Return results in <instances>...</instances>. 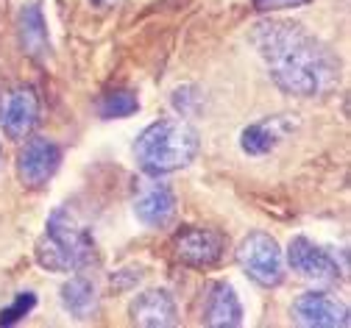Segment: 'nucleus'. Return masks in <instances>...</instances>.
<instances>
[{
	"mask_svg": "<svg viewBox=\"0 0 351 328\" xmlns=\"http://www.w3.org/2000/svg\"><path fill=\"white\" fill-rule=\"evenodd\" d=\"M251 45L268 64L274 84L295 98L332 92L340 81V59L301 23L265 20L251 31Z\"/></svg>",
	"mask_w": 351,
	"mask_h": 328,
	"instance_id": "obj_1",
	"label": "nucleus"
},
{
	"mask_svg": "<svg viewBox=\"0 0 351 328\" xmlns=\"http://www.w3.org/2000/svg\"><path fill=\"white\" fill-rule=\"evenodd\" d=\"M201 151L198 131L184 120H159L151 123L134 142V162L137 167L151 175L162 178L182 167H190Z\"/></svg>",
	"mask_w": 351,
	"mask_h": 328,
	"instance_id": "obj_2",
	"label": "nucleus"
},
{
	"mask_svg": "<svg viewBox=\"0 0 351 328\" xmlns=\"http://www.w3.org/2000/svg\"><path fill=\"white\" fill-rule=\"evenodd\" d=\"M34 256L39 267L51 273H78L95 262L93 231L78 223L67 206H62L48 217L45 231L36 240Z\"/></svg>",
	"mask_w": 351,
	"mask_h": 328,
	"instance_id": "obj_3",
	"label": "nucleus"
},
{
	"mask_svg": "<svg viewBox=\"0 0 351 328\" xmlns=\"http://www.w3.org/2000/svg\"><path fill=\"white\" fill-rule=\"evenodd\" d=\"M237 264L243 267V273L254 281V284L274 290L285 281V251L279 248V242L265 231H251L248 237H243V242L237 245Z\"/></svg>",
	"mask_w": 351,
	"mask_h": 328,
	"instance_id": "obj_4",
	"label": "nucleus"
},
{
	"mask_svg": "<svg viewBox=\"0 0 351 328\" xmlns=\"http://www.w3.org/2000/svg\"><path fill=\"white\" fill-rule=\"evenodd\" d=\"M226 253H229V237L217 228L187 225L173 237V256L193 270H212L223 264Z\"/></svg>",
	"mask_w": 351,
	"mask_h": 328,
	"instance_id": "obj_5",
	"label": "nucleus"
},
{
	"mask_svg": "<svg viewBox=\"0 0 351 328\" xmlns=\"http://www.w3.org/2000/svg\"><path fill=\"white\" fill-rule=\"evenodd\" d=\"M39 95L28 84H17L6 92H0V128L9 139L23 142L39 125Z\"/></svg>",
	"mask_w": 351,
	"mask_h": 328,
	"instance_id": "obj_6",
	"label": "nucleus"
},
{
	"mask_svg": "<svg viewBox=\"0 0 351 328\" xmlns=\"http://www.w3.org/2000/svg\"><path fill=\"white\" fill-rule=\"evenodd\" d=\"M62 167V148L48 136H31L17 153V178L25 190H42Z\"/></svg>",
	"mask_w": 351,
	"mask_h": 328,
	"instance_id": "obj_7",
	"label": "nucleus"
},
{
	"mask_svg": "<svg viewBox=\"0 0 351 328\" xmlns=\"http://www.w3.org/2000/svg\"><path fill=\"white\" fill-rule=\"evenodd\" d=\"M285 264L295 275H301L306 281H315V284H337L340 281L337 259L326 248L315 245L310 237H293L290 240V245L285 251Z\"/></svg>",
	"mask_w": 351,
	"mask_h": 328,
	"instance_id": "obj_8",
	"label": "nucleus"
},
{
	"mask_svg": "<svg viewBox=\"0 0 351 328\" xmlns=\"http://www.w3.org/2000/svg\"><path fill=\"white\" fill-rule=\"evenodd\" d=\"M293 317L310 328H348L351 312L329 292H304L293 301Z\"/></svg>",
	"mask_w": 351,
	"mask_h": 328,
	"instance_id": "obj_9",
	"label": "nucleus"
},
{
	"mask_svg": "<svg viewBox=\"0 0 351 328\" xmlns=\"http://www.w3.org/2000/svg\"><path fill=\"white\" fill-rule=\"evenodd\" d=\"M201 323L217 325V328H237L243 325V303L226 281H212L204 292V306H201Z\"/></svg>",
	"mask_w": 351,
	"mask_h": 328,
	"instance_id": "obj_10",
	"label": "nucleus"
},
{
	"mask_svg": "<svg viewBox=\"0 0 351 328\" xmlns=\"http://www.w3.org/2000/svg\"><path fill=\"white\" fill-rule=\"evenodd\" d=\"M295 123L287 114H276V117H265L259 123H251L248 128H243L240 134V148L248 156H265L271 153L282 139H287V134H293Z\"/></svg>",
	"mask_w": 351,
	"mask_h": 328,
	"instance_id": "obj_11",
	"label": "nucleus"
},
{
	"mask_svg": "<svg viewBox=\"0 0 351 328\" xmlns=\"http://www.w3.org/2000/svg\"><path fill=\"white\" fill-rule=\"evenodd\" d=\"M128 317L137 325L165 328V325H176V320H179V309H176V301L167 290H148V292H140L134 301H131Z\"/></svg>",
	"mask_w": 351,
	"mask_h": 328,
	"instance_id": "obj_12",
	"label": "nucleus"
},
{
	"mask_svg": "<svg viewBox=\"0 0 351 328\" xmlns=\"http://www.w3.org/2000/svg\"><path fill=\"white\" fill-rule=\"evenodd\" d=\"M176 206H179L176 203V192L167 184L156 181L134 201V217L148 228H167L176 220Z\"/></svg>",
	"mask_w": 351,
	"mask_h": 328,
	"instance_id": "obj_13",
	"label": "nucleus"
},
{
	"mask_svg": "<svg viewBox=\"0 0 351 328\" xmlns=\"http://www.w3.org/2000/svg\"><path fill=\"white\" fill-rule=\"evenodd\" d=\"M17 28H20L23 51L36 62H45L48 53H51V36H48V23H45V17H42V9L36 3L23 6Z\"/></svg>",
	"mask_w": 351,
	"mask_h": 328,
	"instance_id": "obj_14",
	"label": "nucleus"
},
{
	"mask_svg": "<svg viewBox=\"0 0 351 328\" xmlns=\"http://www.w3.org/2000/svg\"><path fill=\"white\" fill-rule=\"evenodd\" d=\"M62 306L78 320H90L98 312V290L90 278L73 275L62 287Z\"/></svg>",
	"mask_w": 351,
	"mask_h": 328,
	"instance_id": "obj_15",
	"label": "nucleus"
},
{
	"mask_svg": "<svg viewBox=\"0 0 351 328\" xmlns=\"http://www.w3.org/2000/svg\"><path fill=\"white\" fill-rule=\"evenodd\" d=\"M134 112H140V98L131 89H112L98 101V114L104 120H123Z\"/></svg>",
	"mask_w": 351,
	"mask_h": 328,
	"instance_id": "obj_16",
	"label": "nucleus"
},
{
	"mask_svg": "<svg viewBox=\"0 0 351 328\" xmlns=\"http://www.w3.org/2000/svg\"><path fill=\"white\" fill-rule=\"evenodd\" d=\"M34 306H36V295H34V292H17L14 301H12V306H6L3 312H0V325H14V323H20L23 317L31 314Z\"/></svg>",
	"mask_w": 351,
	"mask_h": 328,
	"instance_id": "obj_17",
	"label": "nucleus"
},
{
	"mask_svg": "<svg viewBox=\"0 0 351 328\" xmlns=\"http://www.w3.org/2000/svg\"><path fill=\"white\" fill-rule=\"evenodd\" d=\"M313 0H254V9L262 14H274V12H285V9H301Z\"/></svg>",
	"mask_w": 351,
	"mask_h": 328,
	"instance_id": "obj_18",
	"label": "nucleus"
},
{
	"mask_svg": "<svg viewBox=\"0 0 351 328\" xmlns=\"http://www.w3.org/2000/svg\"><path fill=\"white\" fill-rule=\"evenodd\" d=\"M0 162H3V148H0Z\"/></svg>",
	"mask_w": 351,
	"mask_h": 328,
	"instance_id": "obj_19",
	"label": "nucleus"
}]
</instances>
